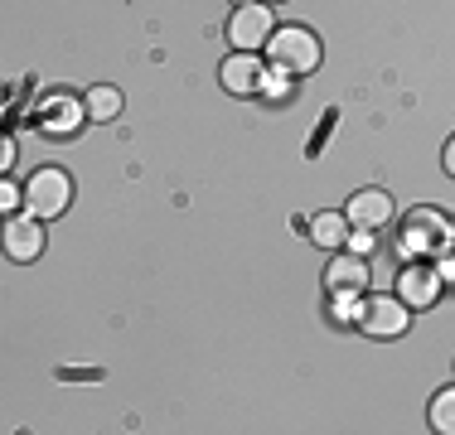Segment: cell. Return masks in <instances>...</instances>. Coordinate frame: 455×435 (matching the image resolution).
Wrapping results in <instances>:
<instances>
[{"mask_svg": "<svg viewBox=\"0 0 455 435\" xmlns=\"http://www.w3.org/2000/svg\"><path fill=\"white\" fill-rule=\"evenodd\" d=\"M267 59H272V68L291 73V78H310V73L320 68V39L310 35V29L300 25H276V35L267 39Z\"/></svg>", "mask_w": 455, "mask_h": 435, "instance_id": "1", "label": "cell"}, {"mask_svg": "<svg viewBox=\"0 0 455 435\" xmlns=\"http://www.w3.org/2000/svg\"><path fill=\"white\" fill-rule=\"evenodd\" d=\"M68 203H73V179H68V170L44 165V170H35V174L25 179V213H35L39 223L63 218V213H68Z\"/></svg>", "mask_w": 455, "mask_h": 435, "instance_id": "2", "label": "cell"}, {"mask_svg": "<svg viewBox=\"0 0 455 435\" xmlns=\"http://www.w3.org/2000/svg\"><path fill=\"white\" fill-rule=\"evenodd\" d=\"M455 242V223L441 209H411L403 223V252L431 257V252H446Z\"/></svg>", "mask_w": 455, "mask_h": 435, "instance_id": "3", "label": "cell"}, {"mask_svg": "<svg viewBox=\"0 0 455 435\" xmlns=\"http://www.w3.org/2000/svg\"><path fill=\"white\" fill-rule=\"evenodd\" d=\"M276 35V25H272V10L267 5H237L233 10V20H228V39H233V49H247V53H257V49H267V39Z\"/></svg>", "mask_w": 455, "mask_h": 435, "instance_id": "4", "label": "cell"}, {"mask_svg": "<svg viewBox=\"0 0 455 435\" xmlns=\"http://www.w3.org/2000/svg\"><path fill=\"white\" fill-rule=\"evenodd\" d=\"M407 324H411V310H407L397 296H373V300H363V320H359L363 334H373V339H403Z\"/></svg>", "mask_w": 455, "mask_h": 435, "instance_id": "5", "label": "cell"}, {"mask_svg": "<svg viewBox=\"0 0 455 435\" xmlns=\"http://www.w3.org/2000/svg\"><path fill=\"white\" fill-rule=\"evenodd\" d=\"M219 78H223V92H233V97H252V92H262L267 68H262V59H257V53L237 49L233 59H223Z\"/></svg>", "mask_w": 455, "mask_h": 435, "instance_id": "6", "label": "cell"}, {"mask_svg": "<svg viewBox=\"0 0 455 435\" xmlns=\"http://www.w3.org/2000/svg\"><path fill=\"white\" fill-rule=\"evenodd\" d=\"M324 290H330V296H363L368 290V261L359 252H339L324 266Z\"/></svg>", "mask_w": 455, "mask_h": 435, "instance_id": "7", "label": "cell"}, {"mask_svg": "<svg viewBox=\"0 0 455 435\" xmlns=\"http://www.w3.org/2000/svg\"><path fill=\"white\" fill-rule=\"evenodd\" d=\"M436 296H441V271H431V266L397 271V300H403L407 310H431Z\"/></svg>", "mask_w": 455, "mask_h": 435, "instance_id": "8", "label": "cell"}, {"mask_svg": "<svg viewBox=\"0 0 455 435\" xmlns=\"http://www.w3.org/2000/svg\"><path fill=\"white\" fill-rule=\"evenodd\" d=\"M344 218H349L354 227H363V233H378V227H387V218H393V194L359 189L349 203H344Z\"/></svg>", "mask_w": 455, "mask_h": 435, "instance_id": "9", "label": "cell"}, {"mask_svg": "<svg viewBox=\"0 0 455 435\" xmlns=\"http://www.w3.org/2000/svg\"><path fill=\"white\" fill-rule=\"evenodd\" d=\"M83 122H88V107L73 102L68 92H49L44 107H39V126H44L49 136H73Z\"/></svg>", "mask_w": 455, "mask_h": 435, "instance_id": "10", "label": "cell"}, {"mask_svg": "<svg viewBox=\"0 0 455 435\" xmlns=\"http://www.w3.org/2000/svg\"><path fill=\"white\" fill-rule=\"evenodd\" d=\"M39 252H44V227H39V218L35 213L10 218L5 223V257L10 261H35Z\"/></svg>", "mask_w": 455, "mask_h": 435, "instance_id": "11", "label": "cell"}, {"mask_svg": "<svg viewBox=\"0 0 455 435\" xmlns=\"http://www.w3.org/2000/svg\"><path fill=\"white\" fill-rule=\"evenodd\" d=\"M306 233H310V242H315V247H324V252H344V247H349L354 223H349L344 213L330 209V213H315V218H310Z\"/></svg>", "mask_w": 455, "mask_h": 435, "instance_id": "12", "label": "cell"}, {"mask_svg": "<svg viewBox=\"0 0 455 435\" xmlns=\"http://www.w3.org/2000/svg\"><path fill=\"white\" fill-rule=\"evenodd\" d=\"M83 107H88V122H116L122 116V92L116 87H92L83 97Z\"/></svg>", "mask_w": 455, "mask_h": 435, "instance_id": "13", "label": "cell"}, {"mask_svg": "<svg viewBox=\"0 0 455 435\" xmlns=\"http://www.w3.org/2000/svg\"><path fill=\"white\" fill-rule=\"evenodd\" d=\"M431 431L436 435H455V387H441L436 397H431Z\"/></svg>", "mask_w": 455, "mask_h": 435, "instance_id": "14", "label": "cell"}, {"mask_svg": "<svg viewBox=\"0 0 455 435\" xmlns=\"http://www.w3.org/2000/svg\"><path fill=\"white\" fill-rule=\"evenodd\" d=\"M20 203H25V189H20L15 179H5V184H0V209H5V213H15Z\"/></svg>", "mask_w": 455, "mask_h": 435, "instance_id": "15", "label": "cell"}, {"mask_svg": "<svg viewBox=\"0 0 455 435\" xmlns=\"http://www.w3.org/2000/svg\"><path fill=\"white\" fill-rule=\"evenodd\" d=\"M373 237H378V233H363V227H354V233H349V252L368 257V252H373Z\"/></svg>", "mask_w": 455, "mask_h": 435, "instance_id": "16", "label": "cell"}, {"mask_svg": "<svg viewBox=\"0 0 455 435\" xmlns=\"http://www.w3.org/2000/svg\"><path fill=\"white\" fill-rule=\"evenodd\" d=\"M441 165H446V174H451V179H455V136L446 140V155H441Z\"/></svg>", "mask_w": 455, "mask_h": 435, "instance_id": "17", "label": "cell"}, {"mask_svg": "<svg viewBox=\"0 0 455 435\" xmlns=\"http://www.w3.org/2000/svg\"><path fill=\"white\" fill-rule=\"evenodd\" d=\"M436 271H441V281H455V261H451V257H441Z\"/></svg>", "mask_w": 455, "mask_h": 435, "instance_id": "18", "label": "cell"}, {"mask_svg": "<svg viewBox=\"0 0 455 435\" xmlns=\"http://www.w3.org/2000/svg\"><path fill=\"white\" fill-rule=\"evenodd\" d=\"M237 5H252V0H237Z\"/></svg>", "mask_w": 455, "mask_h": 435, "instance_id": "19", "label": "cell"}]
</instances>
